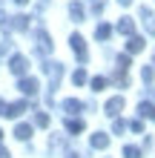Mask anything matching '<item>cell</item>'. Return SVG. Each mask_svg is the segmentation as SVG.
<instances>
[{"label":"cell","mask_w":155,"mask_h":158,"mask_svg":"<svg viewBox=\"0 0 155 158\" xmlns=\"http://www.w3.org/2000/svg\"><path fill=\"white\" fill-rule=\"evenodd\" d=\"M69 43H72V49H75L78 60H80V63H86V60H89V52H86V43H84V38H80V35H72V38H69Z\"/></svg>","instance_id":"1"},{"label":"cell","mask_w":155,"mask_h":158,"mask_svg":"<svg viewBox=\"0 0 155 158\" xmlns=\"http://www.w3.org/2000/svg\"><path fill=\"white\" fill-rule=\"evenodd\" d=\"M9 69H12L14 75H26V72H29V60H26V55H12Z\"/></svg>","instance_id":"2"},{"label":"cell","mask_w":155,"mask_h":158,"mask_svg":"<svg viewBox=\"0 0 155 158\" xmlns=\"http://www.w3.org/2000/svg\"><path fill=\"white\" fill-rule=\"evenodd\" d=\"M17 89H20L23 95H29V98H32V95H38V89H40V83L35 81V78H23V81H20V86H17Z\"/></svg>","instance_id":"3"},{"label":"cell","mask_w":155,"mask_h":158,"mask_svg":"<svg viewBox=\"0 0 155 158\" xmlns=\"http://www.w3.org/2000/svg\"><path fill=\"white\" fill-rule=\"evenodd\" d=\"M26 109H29V104H26V101H17V104H6V118H17V115H23Z\"/></svg>","instance_id":"4"},{"label":"cell","mask_w":155,"mask_h":158,"mask_svg":"<svg viewBox=\"0 0 155 158\" xmlns=\"http://www.w3.org/2000/svg\"><path fill=\"white\" fill-rule=\"evenodd\" d=\"M126 52H129V55L144 52V38H138V35H129V40H126Z\"/></svg>","instance_id":"5"},{"label":"cell","mask_w":155,"mask_h":158,"mask_svg":"<svg viewBox=\"0 0 155 158\" xmlns=\"http://www.w3.org/2000/svg\"><path fill=\"white\" fill-rule=\"evenodd\" d=\"M43 69H46V72H49V78H52V89H49V92H55V86H58V81H60V72H63V69H60V63H46Z\"/></svg>","instance_id":"6"},{"label":"cell","mask_w":155,"mask_h":158,"mask_svg":"<svg viewBox=\"0 0 155 158\" xmlns=\"http://www.w3.org/2000/svg\"><path fill=\"white\" fill-rule=\"evenodd\" d=\"M9 26L17 29V32H26V29H29V17H26V15H14V17H9Z\"/></svg>","instance_id":"7"},{"label":"cell","mask_w":155,"mask_h":158,"mask_svg":"<svg viewBox=\"0 0 155 158\" xmlns=\"http://www.w3.org/2000/svg\"><path fill=\"white\" fill-rule=\"evenodd\" d=\"M38 55H52V40H49L46 32L38 35Z\"/></svg>","instance_id":"8"},{"label":"cell","mask_w":155,"mask_h":158,"mask_svg":"<svg viewBox=\"0 0 155 158\" xmlns=\"http://www.w3.org/2000/svg\"><path fill=\"white\" fill-rule=\"evenodd\" d=\"M121 109H124V98H109V101H106V115H109V118H115Z\"/></svg>","instance_id":"9"},{"label":"cell","mask_w":155,"mask_h":158,"mask_svg":"<svg viewBox=\"0 0 155 158\" xmlns=\"http://www.w3.org/2000/svg\"><path fill=\"white\" fill-rule=\"evenodd\" d=\"M89 144H92L95 150H106V147H109V135L106 132H95L92 138H89Z\"/></svg>","instance_id":"10"},{"label":"cell","mask_w":155,"mask_h":158,"mask_svg":"<svg viewBox=\"0 0 155 158\" xmlns=\"http://www.w3.org/2000/svg\"><path fill=\"white\" fill-rule=\"evenodd\" d=\"M141 17H144V26H147V32H149V35H155V15L149 12L147 6L141 9Z\"/></svg>","instance_id":"11"},{"label":"cell","mask_w":155,"mask_h":158,"mask_svg":"<svg viewBox=\"0 0 155 158\" xmlns=\"http://www.w3.org/2000/svg\"><path fill=\"white\" fill-rule=\"evenodd\" d=\"M14 138H17V141H29V138H32V127L29 124H17L14 127Z\"/></svg>","instance_id":"12"},{"label":"cell","mask_w":155,"mask_h":158,"mask_svg":"<svg viewBox=\"0 0 155 158\" xmlns=\"http://www.w3.org/2000/svg\"><path fill=\"white\" fill-rule=\"evenodd\" d=\"M118 32H121V35H135V20H132V17H121Z\"/></svg>","instance_id":"13"},{"label":"cell","mask_w":155,"mask_h":158,"mask_svg":"<svg viewBox=\"0 0 155 158\" xmlns=\"http://www.w3.org/2000/svg\"><path fill=\"white\" fill-rule=\"evenodd\" d=\"M80 109H84V104H80V101H75V98H66V101H63V112L75 115V112H80Z\"/></svg>","instance_id":"14"},{"label":"cell","mask_w":155,"mask_h":158,"mask_svg":"<svg viewBox=\"0 0 155 158\" xmlns=\"http://www.w3.org/2000/svg\"><path fill=\"white\" fill-rule=\"evenodd\" d=\"M69 17L75 23H80V20H84V6H80V3H69Z\"/></svg>","instance_id":"15"},{"label":"cell","mask_w":155,"mask_h":158,"mask_svg":"<svg viewBox=\"0 0 155 158\" xmlns=\"http://www.w3.org/2000/svg\"><path fill=\"white\" fill-rule=\"evenodd\" d=\"M138 112H141L144 118H149V121H155V106L149 104V101H144V104L138 106Z\"/></svg>","instance_id":"16"},{"label":"cell","mask_w":155,"mask_h":158,"mask_svg":"<svg viewBox=\"0 0 155 158\" xmlns=\"http://www.w3.org/2000/svg\"><path fill=\"white\" fill-rule=\"evenodd\" d=\"M109 35H112V26H109V23H101V26L95 29V38H98V40H106Z\"/></svg>","instance_id":"17"},{"label":"cell","mask_w":155,"mask_h":158,"mask_svg":"<svg viewBox=\"0 0 155 158\" xmlns=\"http://www.w3.org/2000/svg\"><path fill=\"white\" fill-rule=\"evenodd\" d=\"M66 129H69V132H80V129H84V121L69 118V121H66Z\"/></svg>","instance_id":"18"},{"label":"cell","mask_w":155,"mask_h":158,"mask_svg":"<svg viewBox=\"0 0 155 158\" xmlns=\"http://www.w3.org/2000/svg\"><path fill=\"white\" fill-rule=\"evenodd\" d=\"M124 158H141V150H138V147H132V144H126L124 147Z\"/></svg>","instance_id":"19"},{"label":"cell","mask_w":155,"mask_h":158,"mask_svg":"<svg viewBox=\"0 0 155 158\" xmlns=\"http://www.w3.org/2000/svg\"><path fill=\"white\" fill-rule=\"evenodd\" d=\"M141 78H144V83H152V78H155V69H152V66H144V69H141Z\"/></svg>","instance_id":"20"},{"label":"cell","mask_w":155,"mask_h":158,"mask_svg":"<svg viewBox=\"0 0 155 158\" xmlns=\"http://www.w3.org/2000/svg\"><path fill=\"white\" fill-rule=\"evenodd\" d=\"M72 83H78V86H84V83H86V72H84V69H78L75 75H72Z\"/></svg>","instance_id":"21"},{"label":"cell","mask_w":155,"mask_h":158,"mask_svg":"<svg viewBox=\"0 0 155 158\" xmlns=\"http://www.w3.org/2000/svg\"><path fill=\"white\" fill-rule=\"evenodd\" d=\"M35 124H38V127H49V115L46 112H38V115H35Z\"/></svg>","instance_id":"22"},{"label":"cell","mask_w":155,"mask_h":158,"mask_svg":"<svg viewBox=\"0 0 155 158\" xmlns=\"http://www.w3.org/2000/svg\"><path fill=\"white\" fill-rule=\"evenodd\" d=\"M104 86H106V78H92V89L95 92H101Z\"/></svg>","instance_id":"23"},{"label":"cell","mask_w":155,"mask_h":158,"mask_svg":"<svg viewBox=\"0 0 155 158\" xmlns=\"http://www.w3.org/2000/svg\"><path fill=\"white\" fill-rule=\"evenodd\" d=\"M126 66H129V58H126V55H121V58H118V69H121V72H124Z\"/></svg>","instance_id":"24"},{"label":"cell","mask_w":155,"mask_h":158,"mask_svg":"<svg viewBox=\"0 0 155 158\" xmlns=\"http://www.w3.org/2000/svg\"><path fill=\"white\" fill-rule=\"evenodd\" d=\"M92 12H95V15L104 12V0H92Z\"/></svg>","instance_id":"25"},{"label":"cell","mask_w":155,"mask_h":158,"mask_svg":"<svg viewBox=\"0 0 155 158\" xmlns=\"http://www.w3.org/2000/svg\"><path fill=\"white\" fill-rule=\"evenodd\" d=\"M129 129H132V132H144V124H141V121H129Z\"/></svg>","instance_id":"26"},{"label":"cell","mask_w":155,"mask_h":158,"mask_svg":"<svg viewBox=\"0 0 155 158\" xmlns=\"http://www.w3.org/2000/svg\"><path fill=\"white\" fill-rule=\"evenodd\" d=\"M124 127H126L124 121H115V124H112V129H115V132H124Z\"/></svg>","instance_id":"27"},{"label":"cell","mask_w":155,"mask_h":158,"mask_svg":"<svg viewBox=\"0 0 155 158\" xmlns=\"http://www.w3.org/2000/svg\"><path fill=\"white\" fill-rule=\"evenodd\" d=\"M0 158H12V155H9V150H6V147H0Z\"/></svg>","instance_id":"28"},{"label":"cell","mask_w":155,"mask_h":158,"mask_svg":"<svg viewBox=\"0 0 155 158\" xmlns=\"http://www.w3.org/2000/svg\"><path fill=\"white\" fill-rule=\"evenodd\" d=\"M0 115H6V101L0 98Z\"/></svg>","instance_id":"29"},{"label":"cell","mask_w":155,"mask_h":158,"mask_svg":"<svg viewBox=\"0 0 155 158\" xmlns=\"http://www.w3.org/2000/svg\"><path fill=\"white\" fill-rule=\"evenodd\" d=\"M14 3H17V6H26V3H29V0H14Z\"/></svg>","instance_id":"30"},{"label":"cell","mask_w":155,"mask_h":158,"mask_svg":"<svg viewBox=\"0 0 155 158\" xmlns=\"http://www.w3.org/2000/svg\"><path fill=\"white\" fill-rule=\"evenodd\" d=\"M118 3H121V6H129V3H132V0H118Z\"/></svg>","instance_id":"31"},{"label":"cell","mask_w":155,"mask_h":158,"mask_svg":"<svg viewBox=\"0 0 155 158\" xmlns=\"http://www.w3.org/2000/svg\"><path fill=\"white\" fill-rule=\"evenodd\" d=\"M66 158H78V155H75V152H69V155H66Z\"/></svg>","instance_id":"32"},{"label":"cell","mask_w":155,"mask_h":158,"mask_svg":"<svg viewBox=\"0 0 155 158\" xmlns=\"http://www.w3.org/2000/svg\"><path fill=\"white\" fill-rule=\"evenodd\" d=\"M0 141H3V129H0Z\"/></svg>","instance_id":"33"},{"label":"cell","mask_w":155,"mask_h":158,"mask_svg":"<svg viewBox=\"0 0 155 158\" xmlns=\"http://www.w3.org/2000/svg\"><path fill=\"white\" fill-rule=\"evenodd\" d=\"M152 60H155V55H152Z\"/></svg>","instance_id":"34"}]
</instances>
